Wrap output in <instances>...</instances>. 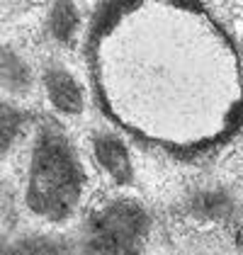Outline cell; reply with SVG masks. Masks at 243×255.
I'll return each instance as SVG.
<instances>
[{"label":"cell","instance_id":"3","mask_svg":"<svg viewBox=\"0 0 243 255\" xmlns=\"http://www.w3.org/2000/svg\"><path fill=\"white\" fill-rule=\"evenodd\" d=\"M143 226V214L129 202H117L98 214L93 224L95 248L105 251H126L134 238H139Z\"/></svg>","mask_w":243,"mask_h":255},{"label":"cell","instance_id":"2","mask_svg":"<svg viewBox=\"0 0 243 255\" xmlns=\"http://www.w3.org/2000/svg\"><path fill=\"white\" fill-rule=\"evenodd\" d=\"M81 197V170L66 136L46 127L32 151L27 202L44 219H66Z\"/></svg>","mask_w":243,"mask_h":255},{"label":"cell","instance_id":"4","mask_svg":"<svg viewBox=\"0 0 243 255\" xmlns=\"http://www.w3.org/2000/svg\"><path fill=\"white\" fill-rule=\"evenodd\" d=\"M46 93H49V100L51 105L63 112V115H78L83 107V95L81 88L76 85V80L71 78L66 71L61 68H54L46 73Z\"/></svg>","mask_w":243,"mask_h":255},{"label":"cell","instance_id":"5","mask_svg":"<svg viewBox=\"0 0 243 255\" xmlns=\"http://www.w3.org/2000/svg\"><path fill=\"white\" fill-rule=\"evenodd\" d=\"M95 156H98V163L112 175L115 182L124 185V182L131 180V160H129L126 148L117 138L100 134L95 138Z\"/></svg>","mask_w":243,"mask_h":255},{"label":"cell","instance_id":"1","mask_svg":"<svg viewBox=\"0 0 243 255\" xmlns=\"http://www.w3.org/2000/svg\"><path fill=\"white\" fill-rule=\"evenodd\" d=\"M102 112L139 141L200 153L243 124V66L202 0H107L90 27Z\"/></svg>","mask_w":243,"mask_h":255},{"label":"cell","instance_id":"6","mask_svg":"<svg viewBox=\"0 0 243 255\" xmlns=\"http://www.w3.org/2000/svg\"><path fill=\"white\" fill-rule=\"evenodd\" d=\"M73 27H76V10L66 0H61L51 12V29H54V34L59 39H68Z\"/></svg>","mask_w":243,"mask_h":255}]
</instances>
